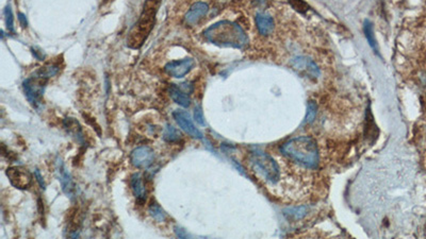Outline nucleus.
<instances>
[{"mask_svg":"<svg viewBox=\"0 0 426 239\" xmlns=\"http://www.w3.org/2000/svg\"><path fill=\"white\" fill-rule=\"evenodd\" d=\"M316 113H317L316 103L314 101H309L308 108H307V114H306V117H305V123L306 124H312L314 122L315 117H316Z\"/></svg>","mask_w":426,"mask_h":239,"instance_id":"nucleus-22","label":"nucleus"},{"mask_svg":"<svg viewBox=\"0 0 426 239\" xmlns=\"http://www.w3.org/2000/svg\"><path fill=\"white\" fill-rule=\"evenodd\" d=\"M130 187L133 192V195L140 205H142L146 200V187L142 180V176L140 173H133L130 177Z\"/></svg>","mask_w":426,"mask_h":239,"instance_id":"nucleus-14","label":"nucleus"},{"mask_svg":"<svg viewBox=\"0 0 426 239\" xmlns=\"http://www.w3.org/2000/svg\"><path fill=\"white\" fill-rule=\"evenodd\" d=\"M363 31H364V34H366V37H367V39H368V42H369V44H370V46H371L374 50H376L377 43H376L375 35H374V32H373V26H372V24H371L369 21H366V22H364V25H363Z\"/></svg>","mask_w":426,"mask_h":239,"instance_id":"nucleus-20","label":"nucleus"},{"mask_svg":"<svg viewBox=\"0 0 426 239\" xmlns=\"http://www.w3.org/2000/svg\"><path fill=\"white\" fill-rule=\"evenodd\" d=\"M58 174H59V181L61 183V186H62V190L65 192V195H67V197L72 198L75 195V183L73 181V178L69 174V172L66 170L65 165L62 162H58Z\"/></svg>","mask_w":426,"mask_h":239,"instance_id":"nucleus-11","label":"nucleus"},{"mask_svg":"<svg viewBox=\"0 0 426 239\" xmlns=\"http://www.w3.org/2000/svg\"><path fill=\"white\" fill-rule=\"evenodd\" d=\"M176 234L180 238H186L187 237V233L184 230H181V229H180V231H178V228H176Z\"/></svg>","mask_w":426,"mask_h":239,"instance_id":"nucleus-28","label":"nucleus"},{"mask_svg":"<svg viewBox=\"0 0 426 239\" xmlns=\"http://www.w3.org/2000/svg\"><path fill=\"white\" fill-rule=\"evenodd\" d=\"M195 61L191 57H187L184 59H180V61H172L165 65V71L167 74H170L171 77L180 79L184 78L186 74L190 72V70L194 67Z\"/></svg>","mask_w":426,"mask_h":239,"instance_id":"nucleus-9","label":"nucleus"},{"mask_svg":"<svg viewBox=\"0 0 426 239\" xmlns=\"http://www.w3.org/2000/svg\"><path fill=\"white\" fill-rule=\"evenodd\" d=\"M309 208L307 206H299V207H293L290 208V210L286 211V215L291 217L292 219H301L303 217H305L308 214Z\"/></svg>","mask_w":426,"mask_h":239,"instance_id":"nucleus-21","label":"nucleus"},{"mask_svg":"<svg viewBox=\"0 0 426 239\" xmlns=\"http://www.w3.org/2000/svg\"><path fill=\"white\" fill-rule=\"evenodd\" d=\"M160 2L161 0H145L140 18L131 29L127 38V45L130 48H140L154 29Z\"/></svg>","mask_w":426,"mask_h":239,"instance_id":"nucleus-2","label":"nucleus"},{"mask_svg":"<svg viewBox=\"0 0 426 239\" xmlns=\"http://www.w3.org/2000/svg\"><path fill=\"white\" fill-rule=\"evenodd\" d=\"M130 161L132 165L136 168H148L155 161V151L147 146L138 147L131 152Z\"/></svg>","mask_w":426,"mask_h":239,"instance_id":"nucleus-7","label":"nucleus"},{"mask_svg":"<svg viewBox=\"0 0 426 239\" xmlns=\"http://www.w3.org/2000/svg\"><path fill=\"white\" fill-rule=\"evenodd\" d=\"M47 81H48V78L43 77L42 74L36 71L32 77L26 79L23 83L24 92H25V95L28 101L36 108H38L42 104L43 95H44V91H45V87H46Z\"/></svg>","mask_w":426,"mask_h":239,"instance_id":"nucleus-5","label":"nucleus"},{"mask_svg":"<svg viewBox=\"0 0 426 239\" xmlns=\"http://www.w3.org/2000/svg\"><path fill=\"white\" fill-rule=\"evenodd\" d=\"M251 163L257 173L270 183H276L280 175V169L276 161L269 154L255 151L251 155Z\"/></svg>","mask_w":426,"mask_h":239,"instance_id":"nucleus-4","label":"nucleus"},{"mask_svg":"<svg viewBox=\"0 0 426 239\" xmlns=\"http://www.w3.org/2000/svg\"><path fill=\"white\" fill-rule=\"evenodd\" d=\"M291 64L296 70L306 72V73L309 74V76H311L313 78L318 77L319 70H318L316 64L306 56H296V57H294L292 59Z\"/></svg>","mask_w":426,"mask_h":239,"instance_id":"nucleus-12","label":"nucleus"},{"mask_svg":"<svg viewBox=\"0 0 426 239\" xmlns=\"http://www.w3.org/2000/svg\"><path fill=\"white\" fill-rule=\"evenodd\" d=\"M256 25L262 35L270 34L274 29V21L265 14H258L256 16Z\"/></svg>","mask_w":426,"mask_h":239,"instance_id":"nucleus-16","label":"nucleus"},{"mask_svg":"<svg viewBox=\"0 0 426 239\" xmlns=\"http://www.w3.org/2000/svg\"><path fill=\"white\" fill-rule=\"evenodd\" d=\"M5 16H6V24L9 31L14 32V18H13V13L11 10V7H7L5 11Z\"/></svg>","mask_w":426,"mask_h":239,"instance_id":"nucleus-23","label":"nucleus"},{"mask_svg":"<svg viewBox=\"0 0 426 239\" xmlns=\"http://www.w3.org/2000/svg\"><path fill=\"white\" fill-rule=\"evenodd\" d=\"M36 177H37V180H38L39 184L41 185V187L43 189H45V183H44V180H43V177H42V175H41V173H40L39 170L36 171Z\"/></svg>","mask_w":426,"mask_h":239,"instance_id":"nucleus-26","label":"nucleus"},{"mask_svg":"<svg viewBox=\"0 0 426 239\" xmlns=\"http://www.w3.org/2000/svg\"><path fill=\"white\" fill-rule=\"evenodd\" d=\"M188 85V83L180 85L173 84L169 89L170 96L173 99V101L182 108H189L191 104V98L189 93L192 92V88L189 89Z\"/></svg>","mask_w":426,"mask_h":239,"instance_id":"nucleus-10","label":"nucleus"},{"mask_svg":"<svg viewBox=\"0 0 426 239\" xmlns=\"http://www.w3.org/2000/svg\"><path fill=\"white\" fill-rule=\"evenodd\" d=\"M281 152L301 165L314 168L318 163V150L315 142L310 137H296L281 146Z\"/></svg>","mask_w":426,"mask_h":239,"instance_id":"nucleus-3","label":"nucleus"},{"mask_svg":"<svg viewBox=\"0 0 426 239\" xmlns=\"http://www.w3.org/2000/svg\"><path fill=\"white\" fill-rule=\"evenodd\" d=\"M194 119H195V122L197 124H199V125L206 126L205 117H204V114H203V111H202L201 107H196L195 108V110H194Z\"/></svg>","mask_w":426,"mask_h":239,"instance_id":"nucleus-25","label":"nucleus"},{"mask_svg":"<svg viewBox=\"0 0 426 239\" xmlns=\"http://www.w3.org/2000/svg\"><path fill=\"white\" fill-rule=\"evenodd\" d=\"M162 137L166 143H178L179 141H181L182 135L176 128H174L171 125H166Z\"/></svg>","mask_w":426,"mask_h":239,"instance_id":"nucleus-18","label":"nucleus"},{"mask_svg":"<svg viewBox=\"0 0 426 239\" xmlns=\"http://www.w3.org/2000/svg\"><path fill=\"white\" fill-rule=\"evenodd\" d=\"M290 4L293 7V9H295L299 13H306L309 10L308 5L305 2H303V0H290Z\"/></svg>","mask_w":426,"mask_h":239,"instance_id":"nucleus-24","label":"nucleus"},{"mask_svg":"<svg viewBox=\"0 0 426 239\" xmlns=\"http://www.w3.org/2000/svg\"><path fill=\"white\" fill-rule=\"evenodd\" d=\"M7 176L10 183L17 189H27L32 182V174L28 169L20 166L9 167L7 169Z\"/></svg>","mask_w":426,"mask_h":239,"instance_id":"nucleus-6","label":"nucleus"},{"mask_svg":"<svg viewBox=\"0 0 426 239\" xmlns=\"http://www.w3.org/2000/svg\"><path fill=\"white\" fill-rule=\"evenodd\" d=\"M19 19H20V22H21V25H22L24 28H26V27H27V19H26L25 14L20 13V14H19Z\"/></svg>","mask_w":426,"mask_h":239,"instance_id":"nucleus-27","label":"nucleus"},{"mask_svg":"<svg viewBox=\"0 0 426 239\" xmlns=\"http://www.w3.org/2000/svg\"><path fill=\"white\" fill-rule=\"evenodd\" d=\"M173 117L176 121V123L178 124V126L187 134H189L190 136L197 138V140L203 138V133L195 127L192 118L188 112L177 110L173 113Z\"/></svg>","mask_w":426,"mask_h":239,"instance_id":"nucleus-8","label":"nucleus"},{"mask_svg":"<svg viewBox=\"0 0 426 239\" xmlns=\"http://www.w3.org/2000/svg\"><path fill=\"white\" fill-rule=\"evenodd\" d=\"M204 35L208 42L220 47L241 49L247 45L248 38L239 25L229 21H222L210 26Z\"/></svg>","mask_w":426,"mask_h":239,"instance_id":"nucleus-1","label":"nucleus"},{"mask_svg":"<svg viewBox=\"0 0 426 239\" xmlns=\"http://www.w3.org/2000/svg\"><path fill=\"white\" fill-rule=\"evenodd\" d=\"M64 128L67 131V133L69 134L70 136H73L76 141L79 142V143H83L84 142V134L82 131V128L80 126V124L76 121L75 118L72 117H67L64 119L63 122Z\"/></svg>","mask_w":426,"mask_h":239,"instance_id":"nucleus-15","label":"nucleus"},{"mask_svg":"<svg viewBox=\"0 0 426 239\" xmlns=\"http://www.w3.org/2000/svg\"><path fill=\"white\" fill-rule=\"evenodd\" d=\"M209 11V7L206 3L199 2L194 4L186 15V23L190 26H194L204 18Z\"/></svg>","mask_w":426,"mask_h":239,"instance_id":"nucleus-13","label":"nucleus"},{"mask_svg":"<svg viewBox=\"0 0 426 239\" xmlns=\"http://www.w3.org/2000/svg\"><path fill=\"white\" fill-rule=\"evenodd\" d=\"M59 71H60V63H49L41 67L39 70H37L38 73L42 74L43 77H46L48 79L50 77L56 76Z\"/></svg>","mask_w":426,"mask_h":239,"instance_id":"nucleus-19","label":"nucleus"},{"mask_svg":"<svg viewBox=\"0 0 426 239\" xmlns=\"http://www.w3.org/2000/svg\"><path fill=\"white\" fill-rule=\"evenodd\" d=\"M148 212H149V214L151 215V217H153L154 219H156L157 221H159V222H162V221H165V219H166V217H167V215H166V213L163 211V208L159 205V203L156 201V200H151L150 201V203H149V206H148Z\"/></svg>","mask_w":426,"mask_h":239,"instance_id":"nucleus-17","label":"nucleus"}]
</instances>
